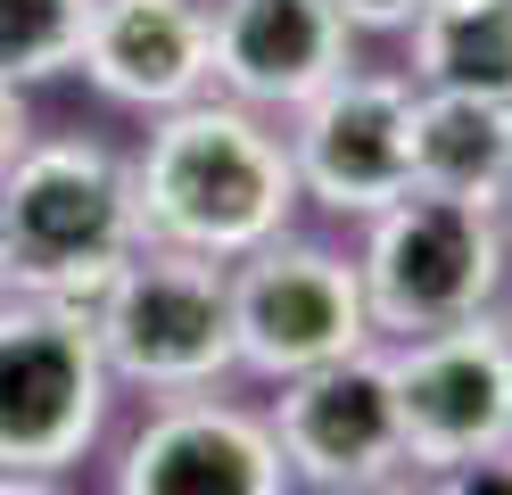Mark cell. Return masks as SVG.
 Listing matches in <instances>:
<instances>
[{
	"instance_id": "3",
	"label": "cell",
	"mask_w": 512,
	"mask_h": 495,
	"mask_svg": "<svg viewBox=\"0 0 512 495\" xmlns=\"http://www.w3.org/2000/svg\"><path fill=\"white\" fill-rule=\"evenodd\" d=\"M83 322L100 339L108 380L149 396H207L232 372V264L141 240Z\"/></svg>"
},
{
	"instance_id": "12",
	"label": "cell",
	"mask_w": 512,
	"mask_h": 495,
	"mask_svg": "<svg viewBox=\"0 0 512 495\" xmlns=\"http://www.w3.org/2000/svg\"><path fill=\"white\" fill-rule=\"evenodd\" d=\"M75 66L116 108L166 116L207 91V0H91Z\"/></svg>"
},
{
	"instance_id": "10",
	"label": "cell",
	"mask_w": 512,
	"mask_h": 495,
	"mask_svg": "<svg viewBox=\"0 0 512 495\" xmlns=\"http://www.w3.org/2000/svg\"><path fill=\"white\" fill-rule=\"evenodd\" d=\"M273 429L215 396H157L116 462V495H290Z\"/></svg>"
},
{
	"instance_id": "2",
	"label": "cell",
	"mask_w": 512,
	"mask_h": 495,
	"mask_svg": "<svg viewBox=\"0 0 512 495\" xmlns=\"http://www.w3.org/2000/svg\"><path fill=\"white\" fill-rule=\"evenodd\" d=\"M0 231H9L17 297H50L67 314H91L108 273L141 248L133 165L108 141H83V132L25 141L0 174Z\"/></svg>"
},
{
	"instance_id": "8",
	"label": "cell",
	"mask_w": 512,
	"mask_h": 495,
	"mask_svg": "<svg viewBox=\"0 0 512 495\" xmlns=\"http://www.w3.org/2000/svg\"><path fill=\"white\" fill-rule=\"evenodd\" d=\"M273 446L290 462V479L306 487H356L380 471H413L405 462V421H397V372L372 339L347 347L314 372L281 380V405H273Z\"/></svg>"
},
{
	"instance_id": "4",
	"label": "cell",
	"mask_w": 512,
	"mask_h": 495,
	"mask_svg": "<svg viewBox=\"0 0 512 495\" xmlns=\"http://www.w3.org/2000/svg\"><path fill=\"white\" fill-rule=\"evenodd\" d=\"M364 314L389 339H422V330L471 322L496 306V289L512 273V223L479 198H438V190H405L397 207L364 215Z\"/></svg>"
},
{
	"instance_id": "6",
	"label": "cell",
	"mask_w": 512,
	"mask_h": 495,
	"mask_svg": "<svg viewBox=\"0 0 512 495\" xmlns=\"http://www.w3.org/2000/svg\"><path fill=\"white\" fill-rule=\"evenodd\" d=\"M364 339H372V314H364L356 256L281 231L232 264V372L281 388Z\"/></svg>"
},
{
	"instance_id": "15",
	"label": "cell",
	"mask_w": 512,
	"mask_h": 495,
	"mask_svg": "<svg viewBox=\"0 0 512 495\" xmlns=\"http://www.w3.org/2000/svg\"><path fill=\"white\" fill-rule=\"evenodd\" d=\"M91 0H0V83L34 91L50 75H75Z\"/></svg>"
},
{
	"instance_id": "9",
	"label": "cell",
	"mask_w": 512,
	"mask_h": 495,
	"mask_svg": "<svg viewBox=\"0 0 512 495\" xmlns=\"http://www.w3.org/2000/svg\"><path fill=\"white\" fill-rule=\"evenodd\" d=\"M397 372V421H405V462L413 471H446L512 438V388H504V339L496 314L422 330L389 355Z\"/></svg>"
},
{
	"instance_id": "23",
	"label": "cell",
	"mask_w": 512,
	"mask_h": 495,
	"mask_svg": "<svg viewBox=\"0 0 512 495\" xmlns=\"http://www.w3.org/2000/svg\"><path fill=\"white\" fill-rule=\"evenodd\" d=\"M0 297H9V231H0Z\"/></svg>"
},
{
	"instance_id": "21",
	"label": "cell",
	"mask_w": 512,
	"mask_h": 495,
	"mask_svg": "<svg viewBox=\"0 0 512 495\" xmlns=\"http://www.w3.org/2000/svg\"><path fill=\"white\" fill-rule=\"evenodd\" d=\"M496 339H504V388H512V314H496Z\"/></svg>"
},
{
	"instance_id": "20",
	"label": "cell",
	"mask_w": 512,
	"mask_h": 495,
	"mask_svg": "<svg viewBox=\"0 0 512 495\" xmlns=\"http://www.w3.org/2000/svg\"><path fill=\"white\" fill-rule=\"evenodd\" d=\"M0 495H67L50 471H0Z\"/></svg>"
},
{
	"instance_id": "22",
	"label": "cell",
	"mask_w": 512,
	"mask_h": 495,
	"mask_svg": "<svg viewBox=\"0 0 512 495\" xmlns=\"http://www.w3.org/2000/svg\"><path fill=\"white\" fill-rule=\"evenodd\" d=\"M496 215L512 223V157H504V182H496Z\"/></svg>"
},
{
	"instance_id": "13",
	"label": "cell",
	"mask_w": 512,
	"mask_h": 495,
	"mask_svg": "<svg viewBox=\"0 0 512 495\" xmlns=\"http://www.w3.org/2000/svg\"><path fill=\"white\" fill-rule=\"evenodd\" d=\"M504 157H512V108L463 91H413V190L496 207Z\"/></svg>"
},
{
	"instance_id": "19",
	"label": "cell",
	"mask_w": 512,
	"mask_h": 495,
	"mask_svg": "<svg viewBox=\"0 0 512 495\" xmlns=\"http://www.w3.org/2000/svg\"><path fill=\"white\" fill-rule=\"evenodd\" d=\"M331 495H430L413 471H380V479H356V487H331Z\"/></svg>"
},
{
	"instance_id": "14",
	"label": "cell",
	"mask_w": 512,
	"mask_h": 495,
	"mask_svg": "<svg viewBox=\"0 0 512 495\" xmlns=\"http://www.w3.org/2000/svg\"><path fill=\"white\" fill-rule=\"evenodd\" d=\"M413 91H463L512 108V0H446V9H413Z\"/></svg>"
},
{
	"instance_id": "7",
	"label": "cell",
	"mask_w": 512,
	"mask_h": 495,
	"mask_svg": "<svg viewBox=\"0 0 512 495\" xmlns=\"http://www.w3.org/2000/svg\"><path fill=\"white\" fill-rule=\"evenodd\" d=\"M290 116H298L290 132L298 198L331 215H380L413 190V83L405 75L347 66Z\"/></svg>"
},
{
	"instance_id": "5",
	"label": "cell",
	"mask_w": 512,
	"mask_h": 495,
	"mask_svg": "<svg viewBox=\"0 0 512 495\" xmlns=\"http://www.w3.org/2000/svg\"><path fill=\"white\" fill-rule=\"evenodd\" d=\"M108 363L91 322L50 297H0V471H67L108 429Z\"/></svg>"
},
{
	"instance_id": "24",
	"label": "cell",
	"mask_w": 512,
	"mask_h": 495,
	"mask_svg": "<svg viewBox=\"0 0 512 495\" xmlns=\"http://www.w3.org/2000/svg\"><path fill=\"white\" fill-rule=\"evenodd\" d=\"M422 9H446V0H422Z\"/></svg>"
},
{
	"instance_id": "18",
	"label": "cell",
	"mask_w": 512,
	"mask_h": 495,
	"mask_svg": "<svg viewBox=\"0 0 512 495\" xmlns=\"http://www.w3.org/2000/svg\"><path fill=\"white\" fill-rule=\"evenodd\" d=\"M34 141V116H25V91L17 83H0V174H9V157Z\"/></svg>"
},
{
	"instance_id": "16",
	"label": "cell",
	"mask_w": 512,
	"mask_h": 495,
	"mask_svg": "<svg viewBox=\"0 0 512 495\" xmlns=\"http://www.w3.org/2000/svg\"><path fill=\"white\" fill-rule=\"evenodd\" d=\"M430 495H512V438L471 454V462H446V471H430Z\"/></svg>"
},
{
	"instance_id": "1",
	"label": "cell",
	"mask_w": 512,
	"mask_h": 495,
	"mask_svg": "<svg viewBox=\"0 0 512 495\" xmlns=\"http://www.w3.org/2000/svg\"><path fill=\"white\" fill-rule=\"evenodd\" d=\"M133 215H141V240L157 248L240 264L248 248L281 240L298 215L290 141L240 99H207V91L182 99L149 124L133 157Z\"/></svg>"
},
{
	"instance_id": "11",
	"label": "cell",
	"mask_w": 512,
	"mask_h": 495,
	"mask_svg": "<svg viewBox=\"0 0 512 495\" xmlns=\"http://www.w3.org/2000/svg\"><path fill=\"white\" fill-rule=\"evenodd\" d=\"M347 66L356 58L331 0H215L207 9V83L256 116L306 108Z\"/></svg>"
},
{
	"instance_id": "17",
	"label": "cell",
	"mask_w": 512,
	"mask_h": 495,
	"mask_svg": "<svg viewBox=\"0 0 512 495\" xmlns=\"http://www.w3.org/2000/svg\"><path fill=\"white\" fill-rule=\"evenodd\" d=\"M331 9H339L347 33H405L422 0H331Z\"/></svg>"
}]
</instances>
